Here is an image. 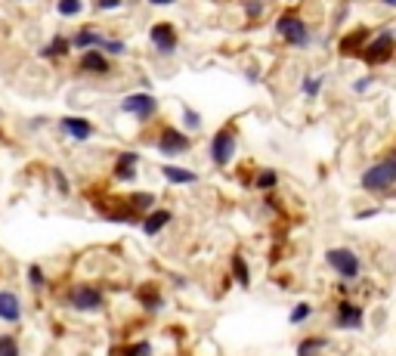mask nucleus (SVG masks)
Masks as SVG:
<instances>
[{
  "label": "nucleus",
  "instance_id": "f257e3e1",
  "mask_svg": "<svg viewBox=\"0 0 396 356\" xmlns=\"http://www.w3.org/2000/svg\"><path fill=\"white\" fill-rule=\"evenodd\" d=\"M393 183H396V158L393 155L375 161V165L366 167L359 177L362 192H375V196H387V192L393 189Z\"/></svg>",
  "mask_w": 396,
  "mask_h": 356
},
{
  "label": "nucleus",
  "instance_id": "f03ea898",
  "mask_svg": "<svg viewBox=\"0 0 396 356\" xmlns=\"http://www.w3.org/2000/svg\"><path fill=\"white\" fill-rule=\"evenodd\" d=\"M325 263L340 276V282H356L362 276V260L353 248L347 245H338V248H328L325 251Z\"/></svg>",
  "mask_w": 396,
  "mask_h": 356
},
{
  "label": "nucleus",
  "instance_id": "7ed1b4c3",
  "mask_svg": "<svg viewBox=\"0 0 396 356\" xmlns=\"http://www.w3.org/2000/svg\"><path fill=\"white\" fill-rule=\"evenodd\" d=\"M276 31H279V34H282L291 46H300V50H304V46H309V41H313V37H309L307 22L300 19L298 13H282V15H279V19H276Z\"/></svg>",
  "mask_w": 396,
  "mask_h": 356
},
{
  "label": "nucleus",
  "instance_id": "20e7f679",
  "mask_svg": "<svg viewBox=\"0 0 396 356\" xmlns=\"http://www.w3.org/2000/svg\"><path fill=\"white\" fill-rule=\"evenodd\" d=\"M149 44L155 46L158 56H174L180 50V31L170 25V22H155L149 28Z\"/></svg>",
  "mask_w": 396,
  "mask_h": 356
},
{
  "label": "nucleus",
  "instance_id": "39448f33",
  "mask_svg": "<svg viewBox=\"0 0 396 356\" xmlns=\"http://www.w3.org/2000/svg\"><path fill=\"white\" fill-rule=\"evenodd\" d=\"M155 146H158V152L165 155V158H180L192 149V139L186 130H177V127H165L155 139Z\"/></svg>",
  "mask_w": 396,
  "mask_h": 356
},
{
  "label": "nucleus",
  "instance_id": "423d86ee",
  "mask_svg": "<svg viewBox=\"0 0 396 356\" xmlns=\"http://www.w3.org/2000/svg\"><path fill=\"white\" fill-rule=\"evenodd\" d=\"M236 149H238V136H236V130H232V127L217 130L214 139H211V161H214L217 167L229 165V161L236 158Z\"/></svg>",
  "mask_w": 396,
  "mask_h": 356
},
{
  "label": "nucleus",
  "instance_id": "0eeeda50",
  "mask_svg": "<svg viewBox=\"0 0 396 356\" xmlns=\"http://www.w3.org/2000/svg\"><path fill=\"white\" fill-rule=\"evenodd\" d=\"M121 112L134 115L136 121H152L155 112H158V99L152 93H130V96L121 99Z\"/></svg>",
  "mask_w": 396,
  "mask_h": 356
},
{
  "label": "nucleus",
  "instance_id": "6e6552de",
  "mask_svg": "<svg viewBox=\"0 0 396 356\" xmlns=\"http://www.w3.org/2000/svg\"><path fill=\"white\" fill-rule=\"evenodd\" d=\"M393 46H396V37H393V31L387 28V31H381V34H375V37L369 41V46L362 50V59H366L369 65H381V62H390Z\"/></svg>",
  "mask_w": 396,
  "mask_h": 356
},
{
  "label": "nucleus",
  "instance_id": "1a4fd4ad",
  "mask_svg": "<svg viewBox=\"0 0 396 356\" xmlns=\"http://www.w3.org/2000/svg\"><path fill=\"white\" fill-rule=\"evenodd\" d=\"M68 304L75 310H81V313H96L99 307L106 304L103 291L96 288V285H72V291H68Z\"/></svg>",
  "mask_w": 396,
  "mask_h": 356
},
{
  "label": "nucleus",
  "instance_id": "9d476101",
  "mask_svg": "<svg viewBox=\"0 0 396 356\" xmlns=\"http://www.w3.org/2000/svg\"><path fill=\"white\" fill-rule=\"evenodd\" d=\"M362 325H366V310L344 298L335 307V329H340V331H359Z\"/></svg>",
  "mask_w": 396,
  "mask_h": 356
},
{
  "label": "nucleus",
  "instance_id": "9b49d317",
  "mask_svg": "<svg viewBox=\"0 0 396 356\" xmlns=\"http://www.w3.org/2000/svg\"><path fill=\"white\" fill-rule=\"evenodd\" d=\"M59 130L68 139H75V143H87L93 136V124L87 118H81V115H65V118L59 121Z\"/></svg>",
  "mask_w": 396,
  "mask_h": 356
},
{
  "label": "nucleus",
  "instance_id": "f8f14e48",
  "mask_svg": "<svg viewBox=\"0 0 396 356\" xmlns=\"http://www.w3.org/2000/svg\"><path fill=\"white\" fill-rule=\"evenodd\" d=\"M77 68H81L84 75H99V77H106L108 72H112V59L103 56L99 50H87V53H81V62H77Z\"/></svg>",
  "mask_w": 396,
  "mask_h": 356
},
{
  "label": "nucleus",
  "instance_id": "ddd939ff",
  "mask_svg": "<svg viewBox=\"0 0 396 356\" xmlns=\"http://www.w3.org/2000/svg\"><path fill=\"white\" fill-rule=\"evenodd\" d=\"M106 41V34L103 31H96V28H81V31H75L72 37H68V46L72 50H81V53H87V50H99Z\"/></svg>",
  "mask_w": 396,
  "mask_h": 356
},
{
  "label": "nucleus",
  "instance_id": "4468645a",
  "mask_svg": "<svg viewBox=\"0 0 396 356\" xmlns=\"http://www.w3.org/2000/svg\"><path fill=\"white\" fill-rule=\"evenodd\" d=\"M170 220H174V211H170V208H152V211L139 220V227H143L146 236H158Z\"/></svg>",
  "mask_w": 396,
  "mask_h": 356
},
{
  "label": "nucleus",
  "instance_id": "2eb2a0df",
  "mask_svg": "<svg viewBox=\"0 0 396 356\" xmlns=\"http://www.w3.org/2000/svg\"><path fill=\"white\" fill-rule=\"evenodd\" d=\"M0 319L10 322V325L22 319V300H19V294L10 288H0Z\"/></svg>",
  "mask_w": 396,
  "mask_h": 356
},
{
  "label": "nucleus",
  "instance_id": "dca6fc26",
  "mask_svg": "<svg viewBox=\"0 0 396 356\" xmlns=\"http://www.w3.org/2000/svg\"><path fill=\"white\" fill-rule=\"evenodd\" d=\"M136 165H139L136 152H121L118 158H115V180L118 183H134L136 180Z\"/></svg>",
  "mask_w": 396,
  "mask_h": 356
},
{
  "label": "nucleus",
  "instance_id": "f3484780",
  "mask_svg": "<svg viewBox=\"0 0 396 356\" xmlns=\"http://www.w3.org/2000/svg\"><path fill=\"white\" fill-rule=\"evenodd\" d=\"M136 300L143 304V310H149V313H161V310H165V298H161L158 285H139Z\"/></svg>",
  "mask_w": 396,
  "mask_h": 356
},
{
  "label": "nucleus",
  "instance_id": "a211bd4d",
  "mask_svg": "<svg viewBox=\"0 0 396 356\" xmlns=\"http://www.w3.org/2000/svg\"><path fill=\"white\" fill-rule=\"evenodd\" d=\"M161 177H165L167 183H174V186H192V183H198L196 170H186L180 165H161Z\"/></svg>",
  "mask_w": 396,
  "mask_h": 356
},
{
  "label": "nucleus",
  "instance_id": "6ab92c4d",
  "mask_svg": "<svg viewBox=\"0 0 396 356\" xmlns=\"http://www.w3.org/2000/svg\"><path fill=\"white\" fill-rule=\"evenodd\" d=\"M325 347H328V338L322 335H307L298 341V356H319Z\"/></svg>",
  "mask_w": 396,
  "mask_h": 356
},
{
  "label": "nucleus",
  "instance_id": "aec40b11",
  "mask_svg": "<svg viewBox=\"0 0 396 356\" xmlns=\"http://www.w3.org/2000/svg\"><path fill=\"white\" fill-rule=\"evenodd\" d=\"M68 50H72V46H68V37L65 34H53V41L41 46V56L44 59H59V56H65Z\"/></svg>",
  "mask_w": 396,
  "mask_h": 356
},
{
  "label": "nucleus",
  "instance_id": "412c9836",
  "mask_svg": "<svg viewBox=\"0 0 396 356\" xmlns=\"http://www.w3.org/2000/svg\"><path fill=\"white\" fill-rule=\"evenodd\" d=\"M130 211H134L139 220H143V214H149L152 208H155V196L152 192H134V196H130Z\"/></svg>",
  "mask_w": 396,
  "mask_h": 356
},
{
  "label": "nucleus",
  "instance_id": "4be33fe9",
  "mask_svg": "<svg viewBox=\"0 0 396 356\" xmlns=\"http://www.w3.org/2000/svg\"><path fill=\"white\" fill-rule=\"evenodd\" d=\"M232 276H236V282L242 285V288H251V269H248V263H245V258L242 254H232Z\"/></svg>",
  "mask_w": 396,
  "mask_h": 356
},
{
  "label": "nucleus",
  "instance_id": "5701e85b",
  "mask_svg": "<svg viewBox=\"0 0 396 356\" xmlns=\"http://www.w3.org/2000/svg\"><path fill=\"white\" fill-rule=\"evenodd\" d=\"M322 87H325V75H307L304 84H300V90H304L307 99H316L322 93Z\"/></svg>",
  "mask_w": 396,
  "mask_h": 356
},
{
  "label": "nucleus",
  "instance_id": "b1692460",
  "mask_svg": "<svg viewBox=\"0 0 396 356\" xmlns=\"http://www.w3.org/2000/svg\"><path fill=\"white\" fill-rule=\"evenodd\" d=\"M99 53H103V56H127V44H124L121 37H106Z\"/></svg>",
  "mask_w": 396,
  "mask_h": 356
},
{
  "label": "nucleus",
  "instance_id": "393cba45",
  "mask_svg": "<svg viewBox=\"0 0 396 356\" xmlns=\"http://www.w3.org/2000/svg\"><path fill=\"white\" fill-rule=\"evenodd\" d=\"M254 186H257L260 192H269V189H276L279 186V174L273 167H263L260 174H257V180H254Z\"/></svg>",
  "mask_w": 396,
  "mask_h": 356
},
{
  "label": "nucleus",
  "instance_id": "a878e982",
  "mask_svg": "<svg viewBox=\"0 0 396 356\" xmlns=\"http://www.w3.org/2000/svg\"><path fill=\"white\" fill-rule=\"evenodd\" d=\"M56 13L62 15V19H75V15L84 13V0H59Z\"/></svg>",
  "mask_w": 396,
  "mask_h": 356
},
{
  "label": "nucleus",
  "instance_id": "bb28decb",
  "mask_svg": "<svg viewBox=\"0 0 396 356\" xmlns=\"http://www.w3.org/2000/svg\"><path fill=\"white\" fill-rule=\"evenodd\" d=\"M309 316H313V304H307V300H300V304H298V307H294L291 313H288V325H304V322L309 319Z\"/></svg>",
  "mask_w": 396,
  "mask_h": 356
},
{
  "label": "nucleus",
  "instance_id": "cd10ccee",
  "mask_svg": "<svg viewBox=\"0 0 396 356\" xmlns=\"http://www.w3.org/2000/svg\"><path fill=\"white\" fill-rule=\"evenodd\" d=\"M0 356H22V350H19V338L15 335H0Z\"/></svg>",
  "mask_w": 396,
  "mask_h": 356
},
{
  "label": "nucleus",
  "instance_id": "c85d7f7f",
  "mask_svg": "<svg viewBox=\"0 0 396 356\" xmlns=\"http://www.w3.org/2000/svg\"><path fill=\"white\" fill-rule=\"evenodd\" d=\"M28 282H31V288H34V291L46 288V276H44V269L37 267V263H31V267H28Z\"/></svg>",
  "mask_w": 396,
  "mask_h": 356
},
{
  "label": "nucleus",
  "instance_id": "c756f323",
  "mask_svg": "<svg viewBox=\"0 0 396 356\" xmlns=\"http://www.w3.org/2000/svg\"><path fill=\"white\" fill-rule=\"evenodd\" d=\"M50 174H53V180H56V186H59V192H62V196H68V192H72V186H68V177L62 174L59 167H50Z\"/></svg>",
  "mask_w": 396,
  "mask_h": 356
},
{
  "label": "nucleus",
  "instance_id": "7c9ffc66",
  "mask_svg": "<svg viewBox=\"0 0 396 356\" xmlns=\"http://www.w3.org/2000/svg\"><path fill=\"white\" fill-rule=\"evenodd\" d=\"M124 356H152V344H149V341H139V344L127 347V353H124Z\"/></svg>",
  "mask_w": 396,
  "mask_h": 356
},
{
  "label": "nucleus",
  "instance_id": "2f4dec72",
  "mask_svg": "<svg viewBox=\"0 0 396 356\" xmlns=\"http://www.w3.org/2000/svg\"><path fill=\"white\" fill-rule=\"evenodd\" d=\"M183 121H186V127H189V130H198L201 127V115L192 112V108H186V112H183Z\"/></svg>",
  "mask_w": 396,
  "mask_h": 356
},
{
  "label": "nucleus",
  "instance_id": "473e14b6",
  "mask_svg": "<svg viewBox=\"0 0 396 356\" xmlns=\"http://www.w3.org/2000/svg\"><path fill=\"white\" fill-rule=\"evenodd\" d=\"M371 84H375V77H371V75H366V77H359V81L353 84V90H356V93H366V90L371 87Z\"/></svg>",
  "mask_w": 396,
  "mask_h": 356
},
{
  "label": "nucleus",
  "instance_id": "72a5a7b5",
  "mask_svg": "<svg viewBox=\"0 0 396 356\" xmlns=\"http://www.w3.org/2000/svg\"><path fill=\"white\" fill-rule=\"evenodd\" d=\"M245 13L251 15V19H257V15L263 13V4H254V0H245Z\"/></svg>",
  "mask_w": 396,
  "mask_h": 356
},
{
  "label": "nucleus",
  "instance_id": "f704fd0d",
  "mask_svg": "<svg viewBox=\"0 0 396 356\" xmlns=\"http://www.w3.org/2000/svg\"><path fill=\"white\" fill-rule=\"evenodd\" d=\"M124 0H96V10H118Z\"/></svg>",
  "mask_w": 396,
  "mask_h": 356
},
{
  "label": "nucleus",
  "instance_id": "c9c22d12",
  "mask_svg": "<svg viewBox=\"0 0 396 356\" xmlns=\"http://www.w3.org/2000/svg\"><path fill=\"white\" fill-rule=\"evenodd\" d=\"M170 282L180 285V288H186V285H189V282H186V276H180V273H170Z\"/></svg>",
  "mask_w": 396,
  "mask_h": 356
},
{
  "label": "nucleus",
  "instance_id": "e433bc0d",
  "mask_svg": "<svg viewBox=\"0 0 396 356\" xmlns=\"http://www.w3.org/2000/svg\"><path fill=\"white\" fill-rule=\"evenodd\" d=\"M152 6H167V4H177V0H149Z\"/></svg>",
  "mask_w": 396,
  "mask_h": 356
},
{
  "label": "nucleus",
  "instance_id": "4c0bfd02",
  "mask_svg": "<svg viewBox=\"0 0 396 356\" xmlns=\"http://www.w3.org/2000/svg\"><path fill=\"white\" fill-rule=\"evenodd\" d=\"M384 6H396V0H384Z\"/></svg>",
  "mask_w": 396,
  "mask_h": 356
},
{
  "label": "nucleus",
  "instance_id": "58836bf2",
  "mask_svg": "<svg viewBox=\"0 0 396 356\" xmlns=\"http://www.w3.org/2000/svg\"><path fill=\"white\" fill-rule=\"evenodd\" d=\"M254 4H263V0H254Z\"/></svg>",
  "mask_w": 396,
  "mask_h": 356
},
{
  "label": "nucleus",
  "instance_id": "ea45409f",
  "mask_svg": "<svg viewBox=\"0 0 396 356\" xmlns=\"http://www.w3.org/2000/svg\"><path fill=\"white\" fill-rule=\"evenodd\" d=\"M130 4H134V0H130Z\"/></svg>",
  "mask_w": 396,
  "mask_h": 356
}]
</instances>
